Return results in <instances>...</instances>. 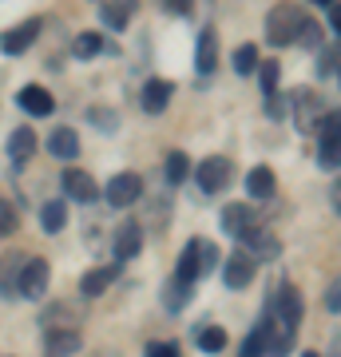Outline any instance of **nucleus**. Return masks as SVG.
I'll list each match as a JSON object with an SVG mask.
<instances>
[{
    "label": "nucleus",
    "instance_id": "473e14b6",
    "mask_svg": "<svg viewBox=\"0 0 341 357\" xmlns=\"http://www.w3.org/2000/svg\"><path fill=\"white\" fill-rule=\"evenodd\" d=\"M88 119H91V128H100V131H107V135H115L119 131V115L112 112V107H88Z\"/></svg>",
    "mask_w": 341,
    "mask_h": 357
},
{
    "label": "nucleus",
    "instance_id": "cd10ccee",
    "mask_svg": "<svg viewBox=\"0 0 341 357\" xmlns=\"http://www.w3.org/2000/svg\"><path fill=\"white\" fill-rule=\"evenodd\" d=\"M258 88H262V96L270 100V96H278V79H282V68L278 60H258Z\"/></svg>",
    "mask_w": 341,
    "mask_h": 357
},
{
    "label": "nucleus",
    "instance_id": "72a5a7b5",
    "mask_svg": "<svg viewBox=\"0 0 341 357\" xmlns=\"http://www.w3.org/2000/svg\"><path fill=\"white\" fill-rule=\"evenodd\" d=\"M338 155H341V139L333 135H321V151H317V163L326 171H338Z\"/></svg>",
    "mask_w": 341,
    "mask_h": 357
},
{
    "label": "nucleus",
    "instance_id": "b1692460",
    "mask_svg": "<svg viewBox=\"0 0 341 357\" xmlns=\"http://www.w3.org/2000/svg\"><path fill=\"white\" fill-rule=\"evenodd\" d=\"M100 52H115L112 44H103L100 32H79V36L72 40V56H76V60H96Z\"/></svg>",
    "mask_w": 341,
    "mask_h": 357
},
{
    "label": "nucleus",
    "instance_id": "423d86ee",
    "mask_svg": "<svg viewBox=\"0 0 341 357\" xmlns=\"http://www.w3.org/2000/svg\"><path fill=\"white\" fill-rule=\"evenodd\" d=\"M48 282H52L48 258H24V266H20V282H16V294H24V298L40 302V298L48 294Z\"/></svg>",
    "mask_w": 341,
    "mask_h": 357
},
{
    "label": "nucleus",
    "instance_id": "0eeeda50",
    "mask_svg": "<svg viewBox=\"0 0 341 357\" xmlns=\"http://www.w3.org/2000/svg\"><path fill=\"white\" fill-rule=\"evenodd\" d=\"M100 195L112 206H119V211H123V206H135L139 203V195H143V178L135 175V171H119V175L107 178V187H103Z\"/></svg>",
    "mask_w": 341,
    "mask_h": 357
},
{
    "label": "nucleus",
    "instance_id": "6e6552de",
    "mask_svg": "<svg viewBox=\"0 0 341 357\" xmlns=\"http://www.w3.org/2000/svg\"><path fill=\"white\" fill-rule=\"evenodd\" d=\"M242 250H246L254 262H274V258L282 255V238L258 222V227H250L246 234H242Z\"/></svg>",
    "mask_w": 341,
    "mask_h": 357
},
{
    "label": "nucleus",
    "instance_id": "dca6fc26",
    "mask_svg": "<svg viewBox=\"0 0 341 357\" xmlns=\"http://www.w3.org/2000/svg\"><path fill=\"white\" fill-rule=\"evenodd\" d=\"M16 103L24 107L32 119H44V115L56 112V100H52V91L48 88H40V84H24L20 88V96H16Z\"/></svg>",
    "mask_w": 341,
    "mask_h": 357
},
{
    "label": "nucleus",
    "instance_id": "2eb2a0df",
    "mask_svg": "<svg viewBox=\"0 0 341 357\" xmlns=\"http://www.w3.org/2000/svg\"><path fill=\"white\" fill-rule=\"evenodd\" d=\"M135 8H139V0H103L100 4V24L107 28V32H123V28L131 24Z\"/></svg>",
    "mask_w": 341,
    "mask_h": 357
},
{
    "label": "nucleus",
    "instance_id": "aec40b11",
    "mask_svg": "<svg viewBox=\"0 0 341 357\" xmlns=\"http://www.w3.org/2000/svg\"><path fill=\"white\" fill-rule=\"evenodd\" d=\"M48 155L60 159V163H72V159L79 155V135L72 128H56L48 135Z\"/></svg>",
    "mask_w": 341,
    "mask_h": 357
},
{
    "label": "nucleus",
    "instance_id": "ea45409f",
    "mask_svg": "<svg viewBox=\"0 0 341 357\" xmlns=\"http://www.w3.org/2000/svg\"><path fill=\"white\" fill-rule=\"evenodd\" d=\"M302 357H321V354H302Z\"/></svg>",
    "mask_w": 341,
    "mask_h": 357
},
{
    "label": "nucleus",
    "instance_id": "4be33fe9",
    "mask_svg": "<svg viewBox=\"0 0 341 357\" xmlns=\"http://www.w3.org/2000/svg\"><path fill=\"white\" fill-rule=\"evenodd\" d=\"M115 274H119V266H91L88 274L79 278V294H84V298H100V294L115 282Z\"/></svg>",
    "mask_w": 341,
    "mask_h": 357
},
{
    "label": "nucleus",
    "instance_id": "20e7f679",
    "mask_svg": "<svg viewBox=\"0 0 341 357\" xmlns=\"http://www.w3.org/2000/svg\"><path fill=\"white\" fill-rule=\"evenodd\" d=\"M290 115H294V128L302 131V135H310V131H317V123H321L326 103H321V96H317V91L294 88V96H290Z\"/></svg>",
    "mask_w": 341,
    "mask_h": 357
},
{
    "label": "nucleus",
    "instance_id": "f8f14e48",
    "mask_svg": "<svg viewBox=\"0 0 341 357\" xmlns=\"http://www.w3.org/2000/svg\"><path fill=\"white\" fill-rule=\"evenodd\" d=\"M171 96H175V84L163 79V76H151L147 84H143V91H139V107L147 115H159V112H167Z\"/></svg>",
    "mask_w": 341,
    "mask_h": 357
},
{
    "label": "nucleus",
    "instance_id": "58836bf2",
    "mask_svg": "<svg viewBox=\"0 0 341 357\" xmlns=\"http://www.w3.org/2000/svg\"><path fill=\"white\" fill-rule=\"evenodd\" d=\"M317 4H326V8H329V4H333V0H317Z\"/></svg>",
    "mask_w": 341,
    "mask_h": 357
},
{
    "label": "nucleus",
    "instance_id": "e433bc0d",
    "mask_svg": "<svg viewBox=\"0 0 341 357\" xmlns=\"http://www.w3.org/2000/svg\"><path fill=\"white\" fill-rule=\"evenodd\" d=\"M147 357H179V345L175 342H151L147 345Z\"/></svg>",
    "mask_w": 341,
    "mask_h": 357
},
{
    "label": "nucleus",
    "instance_id": "7ed1b4c3",
    "mask_svg": "<svg viewBox=\"0 0 341 357\" xmlns=\"http://www.w3.org/2000/svg\"><path fill=\"white\" fill-rule=\"evenodd\" d=\"M266 314L278 321V330L298 333V326H302V290H298L294 282H282L278 294L270 298V310H266Z\"/></svg>",
    "mask_w": 341,
    "mask_h": 357
},
{
    "label": "nucleus",
    "instance_id": "2f4dec72",
    "mask_svg": "<svg viewBox=\"0 0 341 357\" xmlns=\"http://www.w3.org/2000/svg\"><path fill=\"white\" fill-rule=\"evenodd\" d=\"M321 40H326V28L317 24L314 16H305L302 28H298V40H294V44H302V48H321Z\"/></svg>",
    "mask_w": 341,
    "mask_h": 357
},
{
    "label": "nucleus",
    "instance_id": "4468645a",
    "mask_svg": "<svg viewBox=\"0 0 341 357\" xmlns=\"http://www.w3.org/2000/svg\"><path fill=\"white\" fill-rule=\"evenodd\" d=\"M79 349H84V337H79V330H72V326L48 330V337H44V357H76Z\"/></svg>",
    "mask_w": 341,
    "mask_h": 357
},
{
    "label": "nucleus",
    "instance_id": "4c0bfd02",
    "mask_svg": "<svg viewBox=\"0 0 341 357\" xmlns=\"http://www.w3.org/2000/svg\"><path fill=\"white\" fill-rule=\"evenodd\" d=\"M163 8L167 13H175V16H187L190 8H195V0H163Z\"/></svg>",
    "mask_w": 341,
    "mask_h": 357
},
{
    "label": "nucleus",
    "instance_id": "9b49d317",
    "mask_svg": "<svg viewBox=\"0 0 341 357\" xmlns=\"http://www.w3.org/2000/svg\"><path fill=\"white\" fill-rule=\"evenodd\" d=\"M60 187H63V195H72L76 203H96V199H100V183H96L88 171H79V167H68V171H63Z\"/></svg>",
    "mask_w": 341,
    "mask_h": 357
},
{
    "label": "nucleus",
    "instance_id": "393cba45",
    "mask_svg": "<svg viewBox=\"0 0 341 357\" xmlns=\"http://www.w3.org/2000/svg\"><path fill=\"white\" fill-rule=\"evenodd\" d=\"M195 342H199L202 354H222L230 345V337H227L222 326H199V330H195Z\"/></svg>",
    "mask_w": 341,
    "mask_h": 357
},
{
    "label": "nucleus",
    "instance_id": "c756f323",
    "mask_svg": "<svg viewBox=\"0 0 341 357\" xmlns=\"http://www.w3.org/2000/svg\"><path fill=\"white\" fill-rule=\"evenodd\" d=\"M230 64L238 76H254V68H258V44H238L234 56H230Z\"/></svg>",
    "mask_w": 341,
    "mask_h": 357
},
{
    "label": "nucleus",
    "instance_id": "9d476101",
    "mask_svg": "<svg viewBox=\"0 0 341 357\" xmlns=\"http://www.w3.org/2000/svg\"><path fill=\"white\" fill-rule=\"evenodd\" d=\"M40 28H44V20H36V16H32V20H20L16 28H8V32L0 36V52H4V56H24V52L36 44Z\"/></svg>",
    "mask_w": 341,
    "mask_h": 357
},
{
    "label": "nucleus",
    "instance_id": "412c9836",
    "mask_svg": "<svg viewBox=\"0 0 341 357\" xmlns=\"http://www.w3.org/2000/svg\"><path fill=\"white\" fill-rule=\"evenodd\" d=\"M246 191L250 199H274L278 191V175H274V167H250V175H246Z\"/></svg>",
    "mask_w": 341,
    "mask_h": 357
},
{
    "label": "nucleus",
    "instance_id": "c9c22d12",
    "mask_svg": "<svg viewBox=\"0 0 341 357\" xmlns=\"http://www.w3.org/2000/svg\"><path fill=\"white\" fill-rule=\"evenodd\" d=\"M326 310L329 314H341V282H329L326 286Z\"/></svg>",
    "mask_w": 341,
    "mask_h": 357
},
{
    "label": "nucleus",
    "instance_id": "f257e3e1",
    "mask_svg": "<svg viewBox=\"0 0 341 357\" xmlns=\"http://www.w3.org/2000/svg\"><path fill=\"white\" fill-rule=\"evenodd\" d=\"M302 20H305L302 8H298V4H290V0H282V4H274V8L266 13V40H270L274 48H286V44H294V40H298Z\"/></svg>",
    "mask_w": 341,
    "mask_h": 357
},
{
    "label": "nucleus",
    "instance_id": "a878e982",
    "mask_svg": "<svg viewBox=\"0 0 341 357\" xmlns=\"http://www.w3.org/2000/svg\"><path fill=\"white\" fill-rule=\"evenodd\" d=\"M40 227L48 230V234H60L63 227H68V206L56 199V203H44L40 206Z\"/></svg>",
    "mask_w": 341,
    "mask_h": 357
},
{
    "label": "nucleus",
    "instance_id": "f3484780",
    "mask_svg": "<svg viewBox=\"0 0 341 357\" xmlns=\"http://www.w3.org/2000/svg\"><path fill=\"white\" fill-rule=\"evenodd\" d=\"M32 155H36V131L16 128L13 135H8V163H13L16 171H24V167L32 163Z\"/></svg>",
    "mask_w": 341,
    "mask_h": 357
},
{
    "label": "nucleus",
    "instance_id": "ddd939ff",
    "mask_svg": "<svg viewBox=\"0 0 341 357\" xmlns=\"http://www.w3.org/2000/svg\"><path fill=\"white\" fill-rule=\"evenodd\" d=\"M218 68V28H199V44H195V72L211 76Z\"/></svg>",
    "mask_w": 341,
    "mask_h": 357
},
{
    "label": "nucleus",
    "instance_id": "39448f33",
    "mask_svg": "<svg viewBox=\"0 0 341 357\" xmlns=\"http://www.w3.org/2000/svg\"><path fill=\"white\" fill-rule=\"evenodd\" d=\"M230 178H234V163H230L227 155H206V159L195 167V183H199L206 195H218L222 187H230Z\"/></svg>",
    "mask_w": 341,
    "mask_h": 357
},
{
    "label": "nucleus",
    "instance_id": "f704fd0d",
    "mask_svg": "<svg viewBox=\"0 0 341 357\" xmlns=\"http://www.w3.org/2000/svg\"><path fill=\"white\" fill-rule=\"evenodd\" d=\"M16 227H20V218H16V206L8 203V199H0V238H8Z\"/></svg>",
    "mask_w": 341,
    "mask_h": 357
},
{
    "label": "nucleus",
    "instance_id": "7c9ffc66",
    "mask_svg": "<svg viewBox=\"0 0 341 357\" xmlns=\"http://www.w3.org/2000/svg\"><path fill=\"white\" fill-rule=\"evenodd\" d=\"M187 298H190V286H183V282H167L163 286V306H167V314H179V310L187 306Z\"/></svg>",
    "mask_w": 341,
    "mask_h": 357
},
{
    "label": "nucleus",
    "instance_id": "bb28decb",
    "mask_svg": "<svg viewBox=\"0 0 341 357\" xmlns=\"http://www.w3.org/2000/svg\"><path fill=\"white\" fill-rule=\"evenodd\" d=\"M163 175H167V183H171V187L187 183V175H190V159H187V151H167Z\"/></svg>",
    "mask_w": 341,
    "mask_h": 357
},
{
    "label": "nucleus",
    "instance_id": "6ab92c4d",
    "mask_svg": "<svg viewBox=\"0 0 341 357\" xmlns=\"http://www.w3.org/2000/svg\"><path fill=\"white\" fill-rule=\"evenodd\" d=\"M112 250H115V258H119V262H127V258H135L143 250V227L135 222V218H127L123 227L115 230Z\"/></svg>",
    "mask_w": 341,
    "mask_h": 357
},
{
    "label": "nucleus",
    "instance_id": "f03ea898",
    "mask_svg": "<svg viewBox=\"0 0 341 357\" xmlns=\"http://www.w3.org/2000/svg\"><path fill=\"white\" fill-rule=\"evenodd\" d=\"M218 262V250L211 238H190L187 250H183V258H179V270H175V282H183V286H195V282L206 274V270Z\"/></svg>",
    "mask_w": 341,
    "mask_h": 357
},
{
    "label": "nucleus",
    "instance_id": "c85d7f7f",
    "mask_svg": "<svg viewBox=\"0 0 341 357\" xmlns=\"http://www.w3.org/2000/svg\"><path fill=\"white\" fill-rule=\"evenodd\" d=\"M338 60H341L338 40L321 44V48H317V76H321V79H333V76H338Z\"/></svg>",
    "mask_w": 341,
    "mask_h": 357
},
{
    "label": "nucleus",
    "instance_id": "a211bd4d",
    "mask_svg": "<svg viewBox=\"0 0 341 357\" xmlns=\"http://www.w3.org/2000/svg\"><path fill=\"white\" fill-rule=\"evenodd\" d=\"M250 227H258V211H254L250 203H230V206H222V230H227V234L242 238Z\"/></svg>",
    "mask_w": 341,
    "mask_h": 357
},
{
    "label": "nucleus",
    "instance_id": "1a4fd4ad",
    "mask_svg": "<svg viewBox=\"0 0 341 357\" xmlns=\"http://www.w3.org/2000/svg\"><path fill=\"white\" fill-rule=\"evenodd\" d=\"M258 274V262H254L246 250H230V258L222 262V282H227V290H246Z\"/></svg>",
    "mask_w": 341,
    "mask_h": 357
},
{
    "label": "nucleus",
    "instance_id": "5701e85b",
    "mask_svg": "<svg viewBox=\"0 0 341 357\" xmlns=\"http://www.w3.org/2000/svg\"><path fill=\"white\" fill-rule=\"evenodd\" d=\"M20 266H24V258H20V255H4V258H0V298H16Z\"/></svg>",
    "mask_w": 341,
    "mask_h": 357
}]
</instances>
